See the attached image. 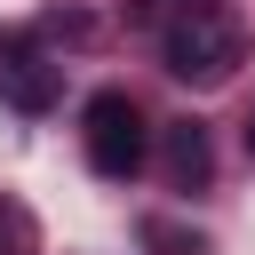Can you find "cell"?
<instances>
[{
    "mask_svg": "<svg viewBox=\"0 0 255 255\" xmlns=\"http://www.w3.org/2000/svg\"><path fill=\"white\" fill-rule=\"evenodd\" d=\"M239 135H247V151H255V104H247V128H239Z\"/></svg>",
    "mask_w": 255,
    "mask_h": 255,
    "instance_id": "cell-6",
    "label": "cell"
},
{
    "mask_svg": "<svg viewBox=\"0 0 255 255\" xmlns=\"http://www.w3.org/2000/svg\"><path fill=\"white\" fill-rule=\"evenodd\" d=\"M159 64H167L175 80H191V88H215V80L239 64V16H231L223 0L175 8V16L159 24Z\"/></svg>",
    "mask_w": 255,
    "mask_h": 255,
    "instance_id": "cell-2",
    "label": "cell"
},
{
    "mask_svg": "<svg viewBox=\"0 0 255 255\" xmlns=\"http://www.w3.org/2000/svg\"><path fill=\"white\" fill-rule=\"evenodd\" d=\"M56 96H64V64L32 32H0V104H16L24 120H40V112H56Z\"/></svg>",
    "mask_w": 255,
    "mask_h": 255,
    "instance_id": "cell-3",
    "label": "cell"
},
{
    "mask_svg": "<svg viewBox=\"0 0 255 255\" xmlns=\"http://www.w3.org/2000/svg\"><path fill=\"white\" fill-rule=\"evenodd\" d=\"M80 143H88V167L104 183H135L151 167V120L128 88H96L80 104Z\"/></svg>",
    "mask_w": 255,
    "mask_h": 255,
    "instance_id": "cell-1",
    "label": "cell"
},
{
    "mask_svg": "<svg viewBox=\"0 0 255 255\" xmlns=\"http://www.w3.org/2000/svg\"><path fill=\"white\" fill-rule=\"evenodd\" d=\"M151 8H167V16H175V8H191V0H151Z\"/></svg>",
    "mask_w": 255,
    "mask_h": 255,
    "instance_id": "cell-7",
    "label": "cell"
},
{
    "mask_svg": "<svg viewBox=\"0 0 255 255\" xmlns=\"http://www.w3.org/2000/svg\"><path fill=\"white\" fill-rule=\"evenodd\" d=\"M159 167H167L175 191H207V175H215L207 128H199V120H167V128H159Z\"/></svg>",
    "mask_w": 255,
    "mask_h": 255,
    "instance_id": "cell-4",
    "label": "cell"
},
{
    "mask_svg": "<svg viewBox=\"0 0 255 255\" xmlns=\"http://www.w3.org/2000/svg\"><path fill=\"white\" fill-rule=\"evenodd\" d=\"M143 247H159V255H207V239L183 231V223H167V215H143Z\"/></svg>",
    "mask_w": 255,
    "mask_h": 255,
    "instance_id": "cell-5",
    "label": "cell"
}]
</instances>
